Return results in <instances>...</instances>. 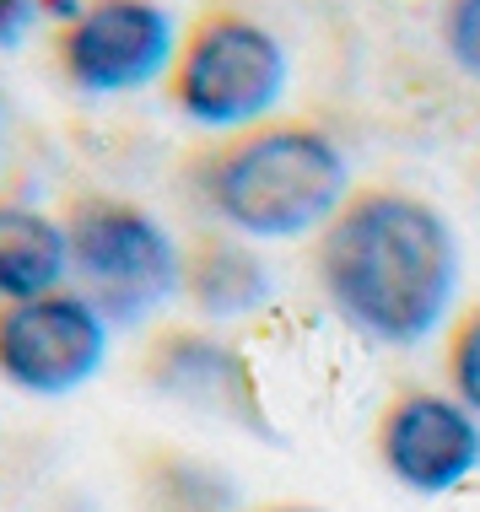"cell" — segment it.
<instances>
[{"instance_id": "obj_7", "label": "cell", "mask_w": 480, "mask_h": 512, "mask_svg": "<svg viewBox=\"0 0 480 512\" xmlns=\"http://www.w3.org/2000/svg\"><path fill=\"white\" fill-rule=\"evenodd\" d=\"M141 383L168 405L195 410L200 421H222L238 432L270 437L265 399L243 351L205 324H157L141 345Z\"/></svg>"}, {"instance_id": "obj_3", "label": "cell", "mask_w": 480, "mask_h": 512, "mask_svg": "<svg viewBox=\"0 0 480 512\" xmlns=\"http://www.w3.org/2000/svg\"><path fill=\"white\" fill-rule=\"evenodd\" d=\"M292 81L286 44L243 6H205L178 38V54L162 76V98L178 119L216 135L254 130L276 114Z\"/></svg>"}, {"instance_id": "obj_5", "label": "cell", "mask_w": 480, "mask_h": 512, "mask_svg": "<svg viewBox=\"0 0 480 512\" xmlns=\"http://www.w3.org/2000/svg\"><path fill=\"white\" fill-rule=\"evenodd\" d=\"M184 27L162 0H81L49 33V60L65 87L114 98L168 76Z\"/></svg>"}, {"instance_id": "obj_1", "label": "cell", "mask_w": 480, "mask_h": 512, "mask_svg": "<svg viewBox=\"0 0 480 512\" xmlns=\"http://www.w3.org/2000/svg\"><path fill=\"white\" fill-rule=\"evenodd\" d=\"M313 275L356 335L410 351L443 329L459 292V238L427 195L362 184L313 238Z\"/></svg>"}, {"instance_id": "obj_10", "label": "cell", "mask_w": 480, "mask_h": 512, "mask_svg": "<svg viewBox=\"0 0 480 512\" xmlns=\"http://www.w3.org/2000/svg\"><path fill=\"white\" fill-rule=\"evenodd\" d=\"M71 281L65 221L27 200L0 195V302L49 297Z\"/></svg>"}, {"instance_id": "obj_13", "label": "cell", "mask_w": 480, "mask_h": 512, "mask_svg": "<svg viewBox=\"0 0 480 512\" xmlns=\"http://www.w3.org/2000/svg\"><path fill=\"white\" fill-rule=\"evenodd\" d=\"M437 33H443L448 60H454L470 81H480V0H443Z\"/></svg>"}, {"instance_id": "obj_9", "label": "cell", "mask_w": 480, "mask_h": 512, "mask_svg": "<svg viewBox=\"0 0 480 512\" xmlns=\"http://www.w3.org/2000/svg\"><path fill=\"white\" fill-rule=\"evenodd\" d=\"M178 297L200 318L227 324V318H249L270 297V270L259 248L238 232H200L184 243V270H178Z\"/></svg>"}, {"instance_id": "obj_2", "label": "cell", "mask_w": 480, "mask_h": 512, "mask_svg": "<svg viewBox=\"0 0 480 512\" xmlns=\"http://www.w3.org/2000/svg\"><path fill=\"white\" fill-rule=\"evenodd\" d=\"M189 178L222 232H238L249 243L308 232L319 238L351 195L346 151L308 119H265L254 130L222 135L195 157Z\"/></svg>"}, {"instance_id": "obj_4", "label": "cell", "mask_w": 480, "mask_h": 512, "mask_svg": "<svg viewBox=\"0 0 480 512\" xmlns=\"http://www.w3.org/2000/svg\"><path fill=\"white\" fill-rule=\"evenodd\" d=\"M65 238H71V292H81L108 318V329L146 324L178 297L184 243L173 238L141 200L81 189L65 200Z\"/></svg>"}, {"instance_id": "obj_11", "label": "cell", "mask_w": 480, "mask_h": 512, "mask_svg": "<svg viewBox=\"0 0 480 512\" xmlns=\"http://www.w3.org/2000/svg\"><path fill=\"white\" fill-rule=\"evenodd\" d=\"M130 496H135V512H243L227 469H216L200 453L168 448V442L135 453Z\"/></svg>"}, {"instance_id": "obj_8", "label": "cell", "mask_w": 480, "mask_h": 512, "mask_svg": "<svg viewBox=\"0 0 480 512\" xmlns=\"http://www.w3.org/2000/svg\"><path fill=\"white\" fill-rule=\"evenodd\" d=\"M373 453L405 491L443 496L480 469V415L443 389L405 383L383 399Z\"/></svg>"}, {"instance_id": "obj_14", "label": "cell", "mask_w": 480, "mask_h": 512, "mask_svg": "<svg viewBox=\"0 0 480 512\" xmlns=\"http://www.w3.org/2000/svg\"><path fill=\"white\" fill-rule=\"evenodd\" d=\"M38 22V0H0V49H17Z\"/></svg>"}, {"instance_id": "obj_15", "label": "cell", "mask_w": 480, "mask_h": 512, "mask_svg": "<svg viewBox=\"0 0 480 512\" xmlns=\"http://www.w3.org/2000/svg\"><path fill=\"white\" fill-rule=\"evenodd\" d=\"M243 512H324V507L297 502V496H276V502H254V507H243Z\"/></svg>"}, {"instance_id": "obj_6", "label": "cell", "mask_w": 480, "mask_h": 512, "mask_svg": "<svg viewBox=\"0 0 480 512\" xmlns=\"http://www.w3.org/2000/svg\"><path fill=\"white\" fill-rule=\"evenodd\" d=\"M108 362V318L81 292L0 302V383L38 399L87 389Z\"/></svg>"}, {"instance_id": "obj_12", "label": "cell", "mask_w": 480, "mask_h": 512, "mask_svg": "<svg viewBox=\"0 0 480 512\" xmlns=\"http://www.w3.org/2000/svg\"><path fill=\"white\" fill-rule=\"evenodd\" d=\"M443 372H448V389H454V399H464V405L480 415V297L470 302V308H459L454 324H448Z\"/></svg>"}, {"instance_id": "obj_16", "label": "cell", "mask_w": 480, "mask_h": 512, "mask_svg": "<svg viewBox=\"0 0 480 512\" xmlns=\"http://www.w3.org/2000/svg\"><path fill=\"white\" fill-rule=\"evenodd\" d=\"M6 135H11V98H6V87H0V151H6Z\"/></svg>"}]
</instances>
